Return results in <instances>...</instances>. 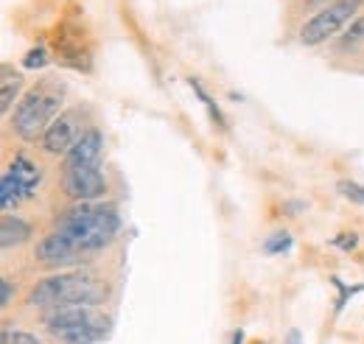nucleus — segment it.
<instances>
[{
    "mask_svg": "<svg viewBox=\"0 0 364 344\" xmlns=\"http://www.w3.org/2000/svg\"><path fill=\"white\" fill-rule=\"evenodd\" d=\"M48 333H50L53 342H59V344H95L109 333V316L98 311L90 322L65 325V328H50Z\"/></svg>",
    "mask_w": 364,
    "mask_h": 344,
    "instance_id": "obj_6",
    "label": "nucleus"
},
{
    "mask_svg": "<svg viewBox=\"0 0 364 344\" xmlns=\"http://www.w3.org/2000/svg\"><path fill=\"white\" fill-rule=\"evenodd\" d=\"M359 9H362V0H333L331 6L319 9L317 14L300 28V43L314 48V45L339 37L345 31V26L356 17Z\"/></svg>",
    "mask_w": 364,
    "mask_h": 344,
    "instance_id": "obj_3",
    "label": "nucleus"
},
{
    "mask_svg": "<svg viewBox=\"0 0 364 344\" xmlns=\"http://www.w3.org/2000/svg\"><path fill=\"white\" fill-rule=\"evenodd\" d=\"M9 171L17 179V185L23 188V196H26V199L37 196V190H40V185H43V171H40V166H37L28 154H23V151L14 154V160L9 163Z\"/></svg>",
    "mask_w": 364,
    "mask_h": 344,
    "instance_id": "obj_9",
    "label": "nucleus"
},
{
    "mask_svg": "<svg viewBox=\"0 0 364 344\" xmlns=\"http://www.w3.org/2000/svg\"><path fill=\"white\" fill-rule=\"evenodd\" d=\"M34 260L43 263V266H50V269H62V266H70L79 260V252L76 247L62 235V232H48L46 238L37 244L34 249Z\"/></svg>",
    "mask_w": 364,
    "mask_h": 344,
    "instance_id": "obj_7",
    "label": "nucleus"
},
{
    "mask_svg": "<svg viewBox=\"0 0 364 344\" xmlns=\"http://www.w3.org/2000/svg\"><path fill=\"white\" fill-rule=\"evenodd\" d=\"M232 344H244V330H235L232 333Z\"/></svg>",
    "mask_w": 364,
    "mask_h": 344,
    "instance_id": "obj_22",
    "label": "nucleus"
},
{
    "mask_svg": "<svg viewBox=\"0 0 364 344\" xmlns=\"http://www.w3.org/2000/svg\"><path fill=\"white\" fill-rule=\"evenodd\" d=\"M11 300H14V286H11L9 277H0V308L6 311L11 305Z\"/></svg>",
    "mask_w": 364,
    "mask_h": 344,
    "instance_id": "obj_19",
    "label": "nucleus"
},
{
    "mask_svg": "<svg viewBox=\"0 0 364 344\" xmlns=\"http://www.w3.org/2000/svg\"><path fill=\"white\" fill-rule=\"evenodd\" d=\"M286 208H289V210H286L289 215H297L300 210H303V205H300V202H291V205H286Z\"/></svg>",
    "mask_w": 364,
    "mask_h": 344,
    "instance_id": "obj_21",
    "label": "nucleus"
},
{
    "mask_svg": "<svg viewBox=\"0 0 364 344\" xmlns=\"http://www.w3.org/2000/svg\"><path fill=\"white\" fill-rule=\"evenodd\" d=\"M31 224L20 215H11V213H3L0 218V247L3 249H17L23 247L26 241H31Z\"/></svg>",
    "mask_w": 364,
    "mask_h": 344,
    "instance_id": "obj_10",
    "label": "nucleus"
},
{
    "mask_svg": "<svg viewBox=\"0 0 364 344\" xmlns=\"http://www.w3.org/2000/svg\"><path fill=\"white\" fill-rule=\"evenodd\" d=\"M0 344H40V339L28 330H11V328H3V336Z\"/></svg>",
    "mask_w": 364,
    "mask_h": 344,
    "instance_id": "obj_17",
    "label": "nucleus"
},
{
    "mask_svg": "<svg viewBox=\"0 0 364 344\" xmlns=\"http://www.w3.org/2000/svg\"><path fill=\"white\" fill-rule=\"evenodd\" d=\"M362 43H364V14L350 23L348 31H342V37H339V50H348V48L353 50L356 45H362Z\"/></svg>",
    "mask_w": 364,
    "mask_h": 344,
    "instance_id": "obj_14",
    "label": "nucleus"
},
{
    "mask_svg": "<svg viewBox=\"0 0 364 344\" xmlns=\"http://www.w3.org/2000/svg\"><path fill=\"white\" fill-rule=\"evenodd\" d=\"M20 202H26V196H23V188L17 185V179L11 176V171L6 168L3 171V179H0V208L6 210V213H11Z\"/></svg>",
    "mask_w": 364,
    "mask_h": 344,
    "instance_id": "obj_11",
    "label": "nucleus"
},
{
    "mask_svg": "<svg viewBox=\"0 0 364 344\" xmlns=\"http://www.w3.org/2000/svg\"><path fill=\"white\" fill-rule=\"evenodd\" d=\"M20 87H23V76L17 73V76L11 79V76H9V68H3V101H0V109H3V112L11 109V101L17 98Z\"/></svg>",
    "mask_w": 364,
    "mask_h": 344,
    "instance_id": "obj_13",
    "label": "nucleus"
},
{
    "mask_svg": "<svg viewBox=\"0 0 364 344\" xmlns=\"http://www.w3.org/2000/svg\"><path fill=\"white\" fill-rule=\"evenodd\" d=\"M291 247H294V238H291L289 230H274L272 235L264 241V252L267 255H286Z\"/></svg>",
    "mask_w": 364,
    "mask_h": 344,
    "instance_id": "obj_12",
    "label": "nucleus"
},
{
    "mask_svg": "<svg viewBox=\"0 0 364 344\" xmlns=\"http://www.w3.org/2000/svg\"><path fill=\"white\" fill-rule=\"evenodd\" d=\"M56 232H62L79 255H90L107 249L121 232V215L115 205L98 202H76L68 213L59 218Z\"/></svg>",
    "mask_w": 364,
    "mask_h": 344,
    "instance_id": "obj_1",
    "label": "nucleus"
},
{
    "mask_svg": "<svg viewBox=\"0 0 364 344\" xmlns=\"http://www.w3.org/2000/svg\"><path fill=\"white\" fill-rule=\"evenodd\" d=\"M336 190H339L348 202L364 205V185H359V182H353V179H339V182H336Z\"/></svg>",
    "mask_w": 364,
    "mask_h": 344,
    "instance_id": "obj_15",
    "label": "nucleus"
},
{
    "mask_svg": "<svg viewBox=\"0 0 364 344\" xmlns=\"http://www.w3.org/2000/svg\"><path fill=\"white\" fill-rule=\"evenodd\" d=\"M87 129H82L79 112L76 109H65L50 127L46 129V134L40 137V149L50 154V157H68V151L82 140V134Z\"/></svg>",
    "mask_w": 364,
    "mask_h": 344,
    "instance_id": "obj_4",
    "label": "nucleus"
},
{
    "mask_svg": "<svg viewBox=\"0 0 364 344\" xmlns=\"http://www.w3.org/2000/svg\"><path fill=\"white\" fill-rule=\"evenodd\" d=\"M62 90L56 82H40L37 87H31L20 104L14 107V115H11V129L17 131L23 140H37L43 137L46 129L62 115Z\"/></svg>",
    "mask_w": 364,
    "mask_h": 344,
    "instance_id": "obj_2",
    "label": "nucleus"
},
{
    "mask_svg": "<svg viewBox=\"0 0 364 344\" xmlns=\"http://www.w3.org/2000/svg\"><path fill=\"white\" fill-rule=\"evenodd\" d=\"M62 193L73 202H98L107 193V176L101 166L62 168Z\"/></svg>",
    "mask_w": 364,
    "mask_h": 344,
    "instance_id": "obj_5",
    "label": "nucleus"
},
{
    "mask_svg": "<svg viewBox=\"0 0 364 344\" xmlns=\"http://www.w3.org/2000/svg\"><path fill=\"white\" fill-rule=\"evenodd\" d=\"M356 244H359V238H356L353 232H345V235H336V238H333V247H339V249H345V252L356 249Z\"/></svg>",
    "mask_w": 364,
    "mask_h": 344,
    "instance_id": "obj_20",
    "label": "nucleus"
},
{
    "mask_svg": "<svg viewBox=\"0 0 364 344\" xmlns=\"http://www.w3.org/2000/svg\"><path fill=\"white\" fill-rule=\"evenodd\" d=\"M46 65H48L46 48H31V50L23 56V68H26V70H43Z\"/></svg>",
    "mask_w": 364,
    "mask_h": 344,
    "instance_id": "obj_18",
    "label": "nucleus"
},
{
    "mask_svg": "<svg viewBox=\"0 0 364 344\" xmlns=\"http://www.w3.org/2000/svg\"><path fill=\"white\" fill-rule=\"evenodd\" d=\"M188 85L193 87V90H196V95H199V101H202V104H205V107H208V109H210V118H213V124H216V127H222V129H225V118H222V112H219V107H216V104H213V98H210V95H208V92H205V87L199 85V82H196V79H188Z\"/></svg>",
    "mask_w": 364,
    "mask_h": 344,
    "instance_id": "obj_16",
    "label": "nucleus"
},
{
    "mask_svg": "<svg viewBox=\"0 0 364 344\" xmlns=\"http://www.w3.org/2000/svg\"><path fill=\"white\" fill-rule=\"evenodd\" d=\"M101 149H104V134L101 129H90L82 134V140L68 151L62 160V168H87V166H101Z\"/></svg>",
    "mask_w": 364,
    "mask_h": 344,
    "instance_id": "obj_8",
    "label": "nucleus"
}]
</instances>
